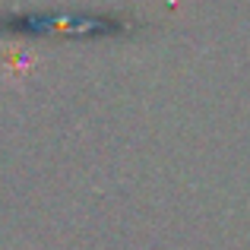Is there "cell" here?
Instances as JSON below:
<instances>
[{"label":"cell","instance_id":"cell-1","mask_svg":"<svg viewBox=\"0 0 250 250\" xmlns=\"http://www.w3.org/2000/svg\"><path fill=\"white\" fill-rule=\"evenodd\" d=\"M0 29L38 38H117L130 35L136 22L127 16H104V13H16V16H0Z\"/></svg>","mask_w":250,"mask_h":250}]
</instances>
